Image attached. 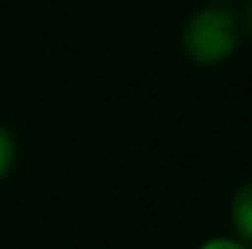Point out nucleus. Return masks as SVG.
<instances>
[{
	"instance_id": "1",
	"label": "nucleus",
	"mask_w": 252,
	"mask_h": 249,
	"mask_svg": "<svg viewBox=\"0 0 252 249\" xmlns=\"http://www.w3.org/2000/svg\"><path fill=\"white\" fill-rule=\"evenodd\" d=\"M241 21L229 6H202L182 27V47L196 64H217L241 44Z\"/></svg>"
},
{
	"instance_id": "2",
	"label": "nucleus",
	"mask_w": 252,
	"mask_h": 249,
	"mask_svg": "<svg viewBox=\"0 0 252 249\" xmlns=\"http://www.w3.org/2000/svg\"><path fill=\"white\" fill-rule=\"evenodd\" d=\"M229 220H232V238L252 249V179L235 190L229 205Z\"/></svg>"
},
{
	"instance_id": "3",
	"label": "nucleus",
	"mask_w": 252,
	"mask_h": 249,
	"mask_svg": "<svg viewBox=\"0 0 252 249\" xmlns=\"http://www.w3.org/2000/svg\"><path fill=\"white\" fill-rule=\"evenodd\" d=\"M15 158H18V144H15V135H12V129H9V126L0 124V182L12 173Z\"/></svg>"
},
{
	"instance_id": "4",
	"label": "nucleus",
	"mask_w": 252,
	"mask_h": 249,
	"mask_svg": "<svg viewBox=\"0 0 252 249\" xmlns=\"http://www.w3.org/2000/svg\"><path fill=\"white\" fill-rule=\"evenodd\" d=\"M199 249H247L238 238H208L205 244H199Z\"/></svg>"
},
{
	"instance_id": "5",
	"label": "nucleus",
	"mask_w": 252,
	"mask_h": 249,
	"mask_svg": "<svg viewBox=\"0 0 252 249\" xmlns=\"http://www.w3.org/2000/svg\"><path fill=\"white\" fill-rule=\"evenodd\" d=\"M238 21H241V32L252 38V0H247V6H244V18H238Z\"/></svg>"
}]
</instances>
